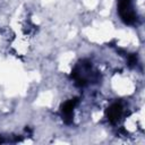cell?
I'll return each instance as SVG.
<instances>
[{"label": "cell", "mask_w": 145, "mask_h": 145, "mask_svg": "<svg viewBox=\"0 0 145 145\" xmlns=\"http://www.w3.org/2000/svg\"><path fill=\"white\" fill-rule=\"evenodd\" d=\"M118 8H119L120 17L126 24H134L135 23L136 14L131 7V0H119Z\"/></svg>", "instance_id": "6da1fadb"}, {"label": "cell", "mask_w": 145, "mask_h": 145, "mask_svg": "<svg viewBox=\"0 0 145 145\" xmlns=\"http://www.w3.org/2000/svg\"><path fill=\"white\" fill-rule=\"evenodd\" d=\"M0 142H1V139H0Z\"/></svg>", "instance_id": "277c9868"}, {"label": "cell", "mask_w": 145, "mask_h": 145, "mask_svg": "<svg viewBox=\"0 0 145 145\" xmlns=\"http://www.w3.org/2000/svg\"><path fill=\"white\" fill-rule=\"evenodd\" d=\"M78 100L77 99H71L67 102H65L62 105H61V112L65 117V120L66 122H69L71 120V116H72V111H74V108L76 106Z\"/></svg>", "instance_id": "7a4b0ae2"}, {"label": "cell", "mask_w": 145, "mask_h": 145, "mask_svg": "<svg viewBox=\"0 0 145 145\" xmlns=\"http://www.w3.org/2000/svg\"><path fill=\"white\" fill-rule=\"evenodd\" d=\"M121 112H122V106H121V104H119V103L112 104V105L108 109V111H106V116H108L109 121H111V122L118 121V119H119L120 116H121Z\"/></svg>", "instance_id": "3957f363"}]
</instances>
